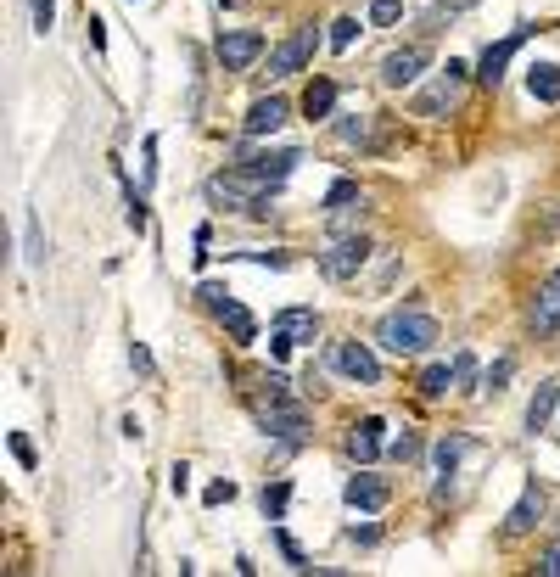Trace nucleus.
I'll list each match as a JSON object with an SVG mask.
<instances>
[{"label":"nucleus","instance_id":"9","mask_svg":"<svg viewBox=\"0 0 560 577\" xmlns=\"http://www.w3.org/2000/svg\"><path fill=\"white\" fill-rule=\"evenodd\" d=\"M213 51H219V68L224 73H247L252 62L264 57V34H258V29H224Z\"/></svg>","mask_w":560,"mask_h":577},{"label":"nucleus","instance_id":"12","mask_svg":"<svg viewBox=\"0 0 560 577\" xmlns=\"http://www.w3.org/2000/svg\"><path fill=\"white\" fill-rule=\"evenodd\" d=\"M381 432H387V421L381 415H364L359 426H348V437H342V449H348V460L370 465L381 454Z\"/></svg>","mask_w":560,"mask_h":577},{"label":"nucleus","instance_id":"5","mask_svg":"<svg viewBox=\"0 0 560 577\" xmlns=\"http://www.w3.org/2000/svg\"><path fill=\"white\" fill-rule=\"evenodd\" d=\"M314 337H320V314H314V309H280L275 331H269V353L286 359L292 348H303V342H314Z\"/></svg>","mask_w":560,"mask_h":577},{"label":"nucleus","instance_id":"23","mask_svg":"<svg viewBox=\"0 0 560 577\" xmlns=\"http://www.w3.org/2000/svg\"><path fill=\"white\" fill-rule=\"evenodd\" d=\"M448 387H454V365H443V359H437V365L420 370V393H426V398H443Z\"/></svg>","mask_w":560,"mask_h":577},{"label":"nucleus","instance_id":"39","mask_svg":"<svg viewBox=\"0 0 560 577\" xmlns=\"http://www.w3.org/2000/svg\"><path fill=\"white\" fill-rule=\"evenodd\" d=\"M12 454H17V460H23V465H28V471H34V443H28L23 432H12Z\"/></svg>","mask_w":560,"mask_h":577},{"label":"nucleus","instance_id":"17","mask_svg":"<svg viewBox=\"0 0 560 577\" xmlns=\"http://www.w3.org/2000/svg\"><path fill=\"white\" fill-rule=\"evenodd\" d=\"M392 499V482L387 477H370V471H359V477L348 482V505L353 510H381Z\"/></svg>","mask_w":560,"mask_h":577},{"label":"nucleus","instance_id":"27","mask_svg":"<svg viewBox=\"0 0 560 577\" xmlns=\"http://www.w3.org/2000/svg\"><path fill=\"white\" fill-rule=\"evenodd\" d=\"M353 40H359V17H336L331 23V51H353Z\"/></svg>","mask_w":560,"mask_h":577},{"label":"nucleus","instance_id":"1","mask_svg":"<svg viewBox=\"0 0 560 577\" xmlns=\"http://www.w3.org/2000/svg\"><path fill=\"white\" fill-rule=\"evenodd\" d=\"M275 197V180H264V174L252 169V163H236V169H224V174H213L208 180V202L213 208H224V213H269L264 202Z\"/></svg>","mask_w":560,"mask_h":577},{"label":"nucleus","instance_id":"41","mask_svg":"<svg viewBox=\"0 0 560 577\" xmlns=\"http://www.w3.org/2000/svg\"><path fill=\"white\" fill-rule=\"evenodd\" d=\"M90 45H96V51H107V23H101V17H90Z\"/></svg>","mask_w":560,"mask_h":577},{"label":"nucleus","instance_id":"22","mask_svg":"<svg viewBox=\"0 0 560 577\" xmlns=\"http://www.w3.org/2000/svg\"><path fill=\"white\" fill-rule=\"evenodd\" d=\"M336 141H342V146H370V113L336 118Z\"/></svg>","mask_w":560,"mask_h":577},{"label":"nucleus","instance_id":"37","mask_svg":"<svg viewBox=\"0 0 560 577\" xmlns=\"http://www.w3.org/2000/svg\"><path fill=\"white\" fill-rule=\"evenodd\" d=\"M415 454H420V437L415 432H404L398 443H392V460H415Z\"/></svg>","mask_w":560,"mask_h":577},{"label":"nucleus","instance_id":"33","mask_svg":"<svg viewBox=\"0 0 560 577\" xmlns=\"http://www.w3.org/2000/svg\"><path fill=\"white\" fill-rule=\"evenodd\" d=\"M28 12H34V29H51V23H56V0H28Z\"/></svg>","mask_w":560,"mask_h":577},{"label":"nucleus","instance_id":"28","mask_svg":"<svg viewBox=\"0 0 560 577\" xmlns=\"http://www.w3.org/2000/svg\"><path fill=\"white\" fill-rule=\"evenodd\" d=\"M359 197H364L359 180H336L331 191H325V213H331V208H348V202H359Z\"/></svg>","mask_w":560,"mask_h":577},{"label":"nucleus","instance_id":"44","mask_svg":"<svg viewBox=\"0 0 560 577\" xmlns=\"http://www.w3.org/2000/svg\"><path fill=\"white\" fill-rule=\"evenodd\" d=\"M129 6H135V0H129Z\"/></svg>","mask_w":560,"mask_h":577},{"label":"nucleus","instance_id":"2","mask_svg":"<svg viewBox=\"0 0 560 577\" xmlns=\"http://www.w3.org/2000/svg\"><path fill=\"white\" fill-rule=\"evenodd\" d=\"M376 342L387 353H426L437 342V320L432 314H420V309H398V314H387V320L376 325Z\"/></svg>","mask_w":560,"mask_h":577},{"label":"nucleus","instance_id":"8","mask_svg":"<svg viewBox=\"0 0 560 577\" xmlns=\"http://www.w3.org/2000/svg\"><path fill=\"white\" fill-rule=\"evenodd\" d=\"M258 421H264V432H275L286 449H297L308 432V415L303 404H292V398H269V404H258Z\"/></svg>","mask_w":560,"mask_h":577},{"label":"nucleus","instance_id":"43","mask_svg":"<svg viewBox=\"0 0 560 577\" xmlns=\"http://www.w3.org/2000/svg\"><path fill=\"white\" fill-rule=\"evenodd\" d=\"M168 482H174V493H185V488H191V471H185V465H174V471H168Z\"/></svg>","mask_w":560,"mask_h":577},{"label":"nucleus","instance_id":"19","mask_svg":"<svg viewBox=\"0 0 560 577\" xmlns=\"http://www.w3.org/2000/svg\"><path fill=\"white\" fill-rule=\"evenodd\" d=\"M527 90H532V101L555 107V101H560V68H555V62H532V68H527Z\"/></svg>","mask_w":560,"mask_h":577},{"label":"nucleus","instance_id":"31","mask_svg":"<svg viewBox=\"0 0 560 577\" xmlns=\"http://www.w3.org/2000/svg\"><path fill=\"white\" fill-rule=\"evenodd\" d=\"M454 381H460L465 393H476V387H471V381H476V359H471V353H454Z\"/></svg>","mask_w":560,"mask_h":577},{"label":"nucleus","instance_id":"15","mask_svg":"<svg viewBox=\"0 0 560 577\" xmlns=\"http://www.w3.org/2000/svg\"><path fill=\"white\" fill-rule=\"evenodd\" d=\"M555 409H560V376H544L538 381V393H532L527 404V432H549V421H555Z\"/></svg>","mask_w":560,"mask_h":577},{"label":"nucleus","instance_id":"21","mask_svg":"<svg viewBox=\"0 0 560 577\" xmlns=\"http://www.w3.org/2000/svg\"><path fill=\"white\" fill-rule=\"evenodd\" d=\"M303 113L308 118H331L336 113V85L331 79H314V85L303 90Z\"/></svg>","mask_w":560,"mask_h":577},{"label":"nucleus","instance_id":"32","mask_svg":"<svg viewBox=\"0 0 560 577\" xmlns=\"http://www.w3.org/2000/svg\"><path fill=\"white\" fill-rule=\"evenodd\" d=\"M236 499V482L224 477V482H208V493H202V505H230Z\"/></svg>","mask_w":560,"mask_h":577},{"label":"nucleus","instance_id":"24","mask_svg":"<svg viewBox=\"0 0 560 577\" xmlns=\"http://www.w3.org/2000/svg\"><path fill=\"white\" fill-rule=\"evenodd\" d=\"M465 449H471V437H443L437 443V477H454V465L465 460Z\"/></svg>","mask_w":560,"mask_h":577},{"label":"nucleus","instance_id":"35","mask_svg":"<svg viewBox=\"0 0 560 577\" xmlns=\"http://www.w3.org/2000/svg\"><path fill=\"white\" fill-rule=\"evenodd\" d=\"M129 230H146V197H140V191H129Z\"/></svg>","mask_w":560,"mask_h":577},{"label":"nucleus","instance_id":"14","mask_svg":"<svg viewBox=\"0 0 560 577\" xmlns=\"http://www.w3.org/2000/svg\"><path fill=\"white\" fill-rule=\"evenodd\" d=\"M286 118H292L286 96H258V101L247 107V118H241V129H247V135H275V129L286 124Z\"/></svg>","mask_w":560,"mask_h":577},{"label":"nucleus","instance_id":"29","mask_svg":"<svg viewBox=\"0 0 560 577\" xmlns=\"http://www.w3.org/2000/svg\"><path fill=\"white\" fill-rule=\"evenodd\" d=\"M286 499H292V488H286V482L264 488V516H269V521H280V516H286Z\"/></svg>","mask_w":560,"mask_h":577},{"label":"nucleus","instance_id":"3","mask_svg":"<svg viewBox=\"0 0 560 577\" xmlns=\"http://www.w3.org/2000/svg\"><path fill=\"white\" fill-rule=\"evenodd\" d=\"M465 85H471V68L448 57L443 68H437V79H432V85H426V90L415 96V118H448L454 107H460Z\"/></svg>","mask_w":560,"mask_h":577},{"label":"nucleus","instance_id":"10","mask_svg":"<svg viewBox=\"0 0 560 577\" xmlns=\"http://www.w3.org/2000/svg\"><path fill=\"white\" fill-rule=\"evenodd\" d=\"M432 68V45H404V51H392L387 62H381V85L387 90H404V85H415L420 73Z\"/></svg>","mask_w":560,"mask_h":577},{"label":"nucleus","instance_id":"13","mask_svg":"<svg viewBox=\"0 0 560 577\" xmlns=\"http://www.w3.org/2000/svg\"><path fill=\"white\" fill-rule=\"evenodd\" d=\"M521 45H527V29H516V34H504L499 45H488V51H482V62H476V79H482V85H499L504 68H510V57H516Z\"/></svg>","mask_w":560,"mask_h":577},{"label":"nucleus","instance_id":"38","mask_svg":"<svg viewBox=\"0 0 560 577\" xmlns=\"http://www.w3.org/2000/svg\"><path fill=\"white\" fill-rule=\"evenodd\" d=\"M510 370H516V359H499V365L488 370V387H493V393H499L504 381H510Z\"/></svg>","mask_w":560,"mask_h":577},{"label":"nucleus","instance_id":"16","mask_svg":"<svg viewBox=\"0 0 560 577\" xmlns=\"http://www.w3.org/2000/svg\"><path fill=\"white\" fill-rule=\"evenodd\" d=\"M532 331H560V269L532 297Z\"/></svg>","mask_w":560,"mask_h":577},{"label":"nucleus","instance_id":"34","mask_svg":"<svg viewBox=\"0 0 560 577\" xmlns=\"http://www.w3.org/2000/svg\"><path fill=\"white\" fill-rule=\"evenodd\" d=\"M23 247H28V253H23L28 264H40V258H45V253H40V225H34V219L23 225Z\"/></svg>","mask_w":560,"mask_h":577},{"label":"nucleus","instance_id":"4","mask_svg":"<svg viewBox=\"0 0 560 577\" xmlns=\"http://www.w3.org/2000/svg\"><path fill=\"white\" fill-rule=\"evenodd\" d=\"M314 45H320V29L314 23H303V29H292L286 40L269 51V85H280V79H292V73L308 68V57H314Z\"/></svg>","mask_w":560,"mask_h":577},{"label":"nucleus","instance_id":"42","mask_svg":"<svg viewBox=\"0 0 560 577\" xmlns=\"http://www.w3.org/2000/svg\"><path fill=\"white\" fill-rule=\"evenodd\" d=\"M348 538H353V544H364V549H370V544H376V527H348Z\"/></svg>","mask_w":560,"mask_h":577},{"label":"nucleus","instance_id":"11","mask_svg":"<svg viewBox=\"0 0 560 577\" xmlns=\"http://www.w3.org/2000/svg\"><path fill=\"white\" fill-rule=\"evenodd\" d=\"M538 516H544V488H538V482H527V488H521V499L504 510L499 538H527L532 527H538Z\"/></svg>","mask_w":560,"mask_h":577},{"label":"nucleus","instance_id":"36","mask_svg":"<svg viewBox=\"0 0 560 577\" xmlns=\"http://www.w3.org/2000/svg\"><path fill=\"white\" fill-rule=\"evenodd\" d=\"M538 572H544V577H560V538L544 549V555H538Z\"/></svg>","mask_w":560,"mask_h":577},{"label":"nucleus","instance_id":"26","mask_svg":"<svg viewBox=\"0 0 560 577\" xmlns=\"http://www.w3.org/2000/svg\"><path fill=\"white\" fill-rule=\"evenodd\" d=\"M404 17V0H370V29H392Z\"/></svg>","mask_w":560,"mask_h":577},{"label":"nucleus","instance_id":"25","mask_svg":"<svg viewBox=\"0 0 560 577\" xmlns=\"http://www.w3.org/2000/svg\"><path fill=\"white\" fill-rule=\"evenodd\" d=\"M364 219V197L348 202V208H331V236H353V225Z\"/></svg>","mask_w":560,"mask_h":577},{"label":"nucleus","instance_id":"6","mask_svg":"<svg viewBox=\"0 0 560 577\" xmlns=\"http://www.w3.org/2000/svg\"><path fill=\"white\" fill-rule=\"evenodd\" d=\"M364 264H370V241H364V236H336L331 247L320 253V275H325V281H353Z\"/></svg>","mask_w":560,"mask_h":577},{"label":"nucleus","instance_id":"20","mask_svg":"<svg viewBox=\"0 0 560 577\" xmlns=\"http://www.w3.org/2000/svg\"><path fill=\"white\" fill-rule=\"evenodd\" d=\"M213 314H219V320H224V331H230V337H236V342H258V320H252V314L241 309L236 297H224V303H219V309H213Z\"/></svg>","mask_w":560,"mask_h":577},{"label":"nucleus","instance_id":"18","mask_svg":"<svg viewBox=\"0 0 560 577\" xmlns=\"http://www.w3.org/2000/svg\"><path fill=\"white\" fill-rule=\"evenodd\" d=\"M241 163H252V169L264 174V180H286V174L297 169V163H303V152H297V146H275V152H258V157H241Z\"/></svg>","mask_w":560,"mask_h":577},{"label":"nucleus","instance_id":"40","mask_svg":"<svg viewBox=\"0 0 560 577\" xmlns=\"http://www.w3.org/2000/svg\"><path fill=\"white\" fill-rule=\"evenodd\" d=\"M236 258H252V264H269V269H286V264H292L286 253H236Z\"/></svg>","mask_w":560,"mask_h":577},{"label":"nucleus","instance_id":"30","mask_svg":"<svg viewBox=\"0 0 560 577\" xmlns=\"http://www.w3.org/2000/svg\"><path fill=\"white\" fill-rule=\"evenodd\" d=\"M129 365H135V376H146V381L157 376V359H152L146 348H140V342H129Z\"/></svg>","mask_w":560,"mask_h":577},{"label":"nucleus","instance_id":"7","mask_svg":"<svg viewBox=\"0 0 560 577\" xmlns=\"http://www.w3.org/2000/svg\"><path fill=\"white\" fill-rule=\"evenodd\" d=\"M331 370L359 381V387H381V359L364 342H331Z\"/></svg>","mask_w":560,"mask_h":577}]
</instances>
